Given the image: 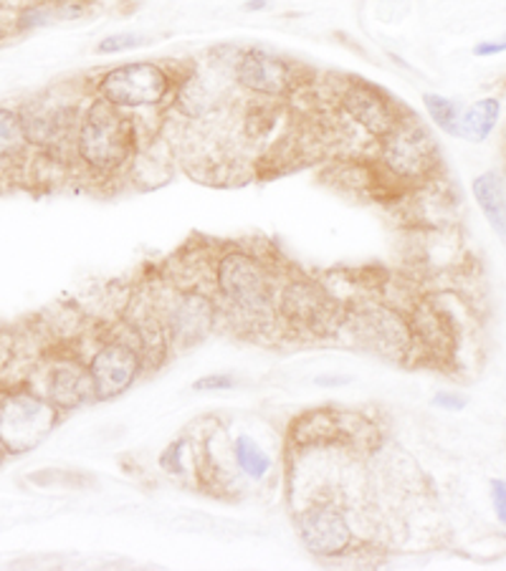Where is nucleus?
<instances>
[{
	"label": "nucleus",
	"mask_w": 506,
	"mask_h": 571,
	"mask_svg": "<svg viewBox=\"0 0 506 571\" xmlns=\"http://www.w3.org/2000/svg\"><path fill=\"white\" fill-rule=\"evenodd\" d=\"M269 3L267 0H256V3H246V11H261V8H267Z\"/></svg>",
	"instance_id": "obj_29"
},
{
	"label": "nucleus",
	"mask_w": 506,
	"mask_h": 571,
	"mask_svg": "<svg viewBox=\"0 0 506 571\" xmlns=\"http://www.w3.org/2000/svg\"><path fill=\"white\" fill-rule=\"evenodd\" d=\"M474 54L486 58V56H499L506 54V36L499 41H481V44L474 46Z\"/></svg>",
	"instance_id": "obj_27"
},
{
	"label": "nucleus",
	"mask_w": 506,
	"mask_h": 571,
	"mask_svg": "<svg viewBox=\"0 0 506 571\" xmlns=\"http://www.w3.org/2000/svg\"><path fill=\"white\" fill-rule=\"evenodd\" d=\"M230 79L238 91L251 99H269L281 104L292 102L306 83L294 61L261 46L240 48L234 54Z\"/></svg>",
	"instance_id": "obj_8"
},
{
	"label": "nucleus",
	"mask_w": 506,
	"mask_h": 571,
	"mask_svg": "<svg viewBox=\"0 0 506 571\" xmlns=\"http://www.w3.org/2000/svg\"><path fill=\"white\" fill-rule=\"evenodd\" d=\"M502 114V102L494 97L479 99L476 104H471L466 112H461L459 120V137L466 142H484L488 139V134L494 132L496 122H499Z\"/></svg>",
	"instance_id": "obj_18"
},
{
	"label": "nucleus",
	"mask_w": 506,
	"mask_h": 571,
	"mask_svg": "<svg viewBox=\"0 0 506 571\" xmlns=\"http://www.w3.org/2000/svg\"><path fill=\"white\" fill-rule=\"evenodd\" d=\"M143 44H145V38L137 36V33H112V36L99 41L97 54L99 56H114V54L132 52V48H137Z\"/></svg>",
	"instance_id": "obj_23"
},
{
	"label": "nucleus",
	"mask_w": 506,
	"mask_h": 571,
	"mask_svg": "<svg viewBox=\"0 0 506 571\" xmlns=\"http://www.w3.org/2000/svg\"><path fill=\"white\" fill-rule=\"evenodd\" d=\"M178 83V66L160 61H130L104 69L94 79L91 94L122 112H160L170 109Z\"/></svg>",
	"instance_id": "obj_4"
},
{
	"label": "nucleus",
	"mask_w": 506,
	"mask_h": 571,
	"mask_svg": "<svg viewBox=\"0 0 506 571\" xmlns=\"http://www.w3.org/2000/svg\"><path fill=\"white\" fill-rule=\"evenodd\" d=\"M281 273L284 271L269 254L240 243L221 248L209 264V281L223 316L251 332L279 326L277 291Z\"/></svg>",
	"instance_id": "obj_1"
},
{
	"label": "nucleus",
	"mask_w": 506,
	"mask_h": 571,
	"mask_svg": "<svg viewBox=\"0 0 506 571\" xmlns=\"http://www.w3.org/2000/svg\"><path fill=\"white\" fill-rule=\"evenodd\" d=\"M230 456H234V463L240 473L254 483L267 481L273 468L271 456L251 438V435H236L234 445H230Z\"/></svg>",
	"instance_id": "obj_19"
},
{
	"label": "nucleus",
	"mask_w": 506,
	"mask_h": 571,
	"mask_svg": "<svg viewBox=\"0 0 506 571\" xmlns=\"http://www.w3.org/2000/svg\"><path fill=\"white\" fill-rule=\"evenodd\" d=\"M81 109L85 104L69 102V99H33L19 112L29 147H38L56 157L71 153L74 157Z\"/></svg>",
	"instance_id": "obj_12"
},
{
	"label": "nucleus",
	"mask_w": 506,
	"mask_h": 571,
	"mask_svg": "<svg viewBox=\"0 0 506 571\" xmlns=\"http://www.w3.org/2000/svg\"><path fill=\"white\" fill-rule=\"evenodd\" d=\"M372 159L403 190L430 182L441 167V153L434 134L413 112L405 114L393 132L375 142Z\"/></svg>",
	"instance_id": "obj_6"
},
{
	"label": "nucleus",
	"mask_w": 506,
	"mask_h": 571,
	"mask_svg": "<svg viewBox=\"0 0 506 571\" xmlns=\"http://www.w3.org/2000/svg\"><path fill=\"white\" fill-rule=\"evenodd\" d=\"M434 405L448 410V413H459V410L466 407V398H463V394H456V392H438L434 398Z\"/></svg>",
	"instance_id": "obj_25"
},
{
	"label": "nucleus",
	"mask_w": 506,
	"mask_h": 571,
	"mask_svg": "<svg viewBox=\"0 0 506 571\" xmlns=\"http://www.w3.org/2000/svg\"><path fill=\"white\" fill-rule=\"evenodd\" d=\"M139 153L143 127L137 116L94 94L87 97L74 139V163H79L91 180L117 182L135 167Z\"/></svg>",
	"instance_id": "obj_2"
},
{
	"label": "nucleus",
	"mask_w": 506,
	"mask_h": 571,
	"mask_svg": "<svg viewBox=\"0 0 506 571\" xmlns=\"http://www.w3.org/2000/svg\"><path fill=\"white\" fill-rule=\"evenodd\" d=\"M3 456H5V452H3V448H0V463H3Z\"/></svg>",
	"instance_id": "obj_30"
},
{
	"label": "nucleus",
	"mask_w": 506,
	"mask_h": 571,
	"mask_svg": "<svg viewBox=\"0 0 506 571\" xmlns=\"http://www.w3.org/2000/svg\"><path fill=\"white\" fill-rule=\"evenodd\" d=\"M94 402H110L122 398L145 372L143 355L124 334H112L87 359Z\"/></svg>",
	"instance_id": "obj_13"
},
{
	"label": "nucleus",
	"mask_w": 506,
	"mask_h": 571,
	"mask_svg": "<svg viewBox=\"0 0 506 571\" xmlns=\"http://www.w3.org/2000/svg\"><path fill=\"white\" fill-rule=\"evenodd\" d=\"M139 355H143L145 369H157L165 365V359L172 351V344L165 329L162 316L157 312V304H132L127 314V332H124Z\"/></svg>",
	"instance_id": "obj_16"
},
{
	"label": "nucleus",
	"mask_w": 506,
	"mask_h": 571,
	"mask_svg": "<svg viewBox=\"0 0 506 571\" xmlns=\"http://www.w3.org/2000/svg\"><path fill=\"white\" fill-rule=\"evenodd\" d=\"M226 107L228 97L223 81H215L209 69H201V66L180 69L178 66V83L172 91L170 112L188 122H213Z\"/></svg>",
	"instance_id": "obj_14"
},
{
	"label": "nucleus",
	"mask_w": 506,
	"mask_h": 571,
	"mask_svg": "<svg viewBox=\"0 0 506 571\" xmlns=\"http://www.w3.org/2000/svg\"><path fill=\"white\" fill-rule=\"evenodd\" d=\"M59 419V410L44 394L31 390H11L0 398V448L21 456L38 448Z\"/></svg>",
	"instance_id": "obj_9"
},
{
	"label": "nucleus",
	"mask_w": 506,
	"mask_h": 571,
	"mask_svg": "<svg viewBox=\"0 0 506 571\" xmlns=\"http://www.w3.org/2000/svg\"><path fill=\"white\" fill-rule=\"evenodd\" d=\"M236 388V377L228 372H215V374H205L201 380L193 382L195 392H226Z\"/></svg>",
	"instance_id": "obj_24"
},
{
	"label": "nucleus",
	"mask_w": 506,
	"mask_h": 571,
	"mask_svg": "<svg viewBox=\"0 0 506 571\" xmlns=\"http://www.w3.org/2000/svg\"><path fill=\"white\" fill-rule=\"evenodd\" d=\"M335 109L375 142L383 139L387 132H393L397 122L411 112L390 91L362 77H347L345 81H339L335 91Z\"/></svg>",
	"instance_id": "obj_11"
},
{
	"label": "nucleus",
	"mask_w": 506,
	"mask_h": 571,
	"mask_svg": "<svg viewBox=\"0 0 506 571\" xmlns=\"http://www.w3.org/2000/svg\"><path fill=\"white\" fill-rule=\"evenodd\" d=\"M41 394H44L59 413L79 410L89 405V402H94V390H91L87 362H79L77 357L56 359V362L46 367Z\"/></svg>",
	"instance_id": "obj_15"
},
{
	"label": "nucleus",
	"mask_w": 506,
	"mask_h": 571,
	"mask_svg": "<svg viewBox=\"0 0 506 571\" xmlns=\"http://www.w3.org/2000/svg\"><path fill=\"white\" fill-rule=\"evenodd\" d=\"M172 349H190L211 337L223 318V309L209 283H170L155 299Z\"/></svg>",
	"instance_id": "obj_7"
},
{
	"label": "nucleus",
	"mask_w": 506,
	"mask_h": 571,
	"mask_svg": "<svg viewBox=\"0 0 506 571\" xmlns=\"http://www.w3.org/2000/svg\"><path fill=\"white\" fill-rule=\"evenodd\" d=\"M345 304L310 273L284 271L277 291V318L299 337H327L342 326Z\"/></svg>",
	"instance_id": "obj_5"
},
{
	"label": "nucleus",
	"mask_w": 506,
	"mask_h": 571,
	"mask_svg": "<svg viewBox=\"0 0 506 571\" xmlns=\"http://www.w3.org/2000/svg\"><path fill=\"white\" fill-rule=\"evenodd\" d=\"M294 528L306 551L319 559H342L358 546V531L342 503L314 499L294 514Z\"/></svg>",
	"instance_id": "obj_10"
},
{
	"label": "nucleus",
	"mask_w": 506,
	"mask_h": 571,
	"mask_svg": "<svg viewBox=\"0 0 506 571\" xmlns=\"http://www.w3.org/2000/svg\"><path fill=\"white\" fill-rule=\"evenodd\" d=\"M423 107H426L430 122H434L438 130L451 134V137H459L461 107L456 104L453 99L441 94H423Z\"/></svg>",
	"instance_id": "obj_21"
},
{
	"label": "nucleus",
	"mask_w": 506,
	"mask_h": 571,
	"mask_svg": "<svg viewBox=\"0 0 506 571\" xmlns=\"http://www.w3.org/2000/svg\"><path fill=\"white\" fill-rule=\"evenodd\" d=\"M188 440L185 438H178L172 440L168 448H165L160 452V458H157V466H160L162 473H168L172 478L182 475L188 470V463H185V452H188Z\"/></svg>",
	"instance_id": "obj_22"
},
{
	"label": "nucleus",
	"mask_w": 506,
	"mask_h": 571,
	"mask_svg": "<svg viewBox=\"0 0 506 571\" xmlns=\"http://www.w3.org/2000/svg\"><path fill=\"white\" fill-rule=\"evenodd\" d=\"M317 384H322V388H342V384H350L352 380L350 377H331V374H322V377H317V380H314Z\"/></svg>",
	"instance_id": "obj_28"
},
{
	"label": "nucleus",
	"mask_w": 506,
	"mask_h": 571,
	"mask_svg": "<svg viewBox=\"0 0 506 571\" xmlns=\"http://www.w3.org/2000/svg\"><path fill=\"white\" fill-rule=\"evenodd\" d=\"M26 149L29 139L19 112L0 107V163H19Z\"/></svg>",
	"instance_id": "obj_20"
},
{
	"label": "nucleus",
	"mask_w": 506,
	"mask_h": 571,
	"mask_svg": "<svg viewBox=\"0 0 506 571\" xmlns=\"http://www.w3.org/2000/svg\"><path fill=\"white\" fill-rule=\"evenodd\" d=\"M492 501H494L496 518H499L506 526V483L504 481H492Z\"/></svg>",
	"instance_id": "obj_26"
},
{
	"label": "nucleus",
	"mask_w": 506,
	"mask_h": 571,
	"mask_svg": "<svg viewBox=\"0 0 506 571\" xmlns=\"http://www.w3.org/2000/svg\"><path fill=\"white\" fill-rule=\"evenodd\" d=\"M474 198L492 231L506 243V190L499 175L492 170L479 175L474 180Z\"/></svg>",
	"instance_id": "obj_17"
},
{
	"label": "nucleus",
	"mask_w": 506,
	"mask_h": 571,
	"mask_svg": "<svg viewBox=\"0 0 506 571\" xmlns=\"http://www.w3.org/2000/svg\"><path fill=\"white\" fill-rule=\"evenodd\" d=\"M339 329L350 334L360 349L387 362L408 365L420 355L411 314L383 299L368 296L347 304Z\"/></svg>",
	"instance_id": "obj_3"
}]
</instances>
